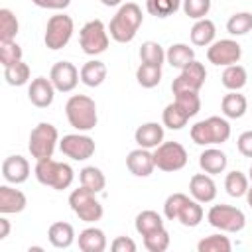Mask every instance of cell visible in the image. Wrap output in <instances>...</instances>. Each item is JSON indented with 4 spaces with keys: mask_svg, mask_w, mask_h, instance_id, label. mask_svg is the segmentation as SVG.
<instances>
[{
    "mask_svg": "<svg viewBox=\"0 0 252 252\" xmlns=\"http://www.w3.org/2000/svg\"><path fill=\"white\" fill-rule=\"evenodd\" d=\"M142 22H144L142 8L136 2H126L112 16V20L108 24V33H110V37L114 41L128 43V41H132L136 37Z\"/></svg>",
    "mask_w": 252,
    "mask_h": 252,
    "instance_id": "cell-1",
    "label": "cell"
},
{
    "mask_svg": "<svg viewBox=\"0 0 252 252\" xmlns=\"http://www.w3.org/2000/svg\"><path fill=\"white\" fill-rule=\"evenodd\" d=\"M65 116L69 124L79 132H89L96 126V102L87 94H73L65 102Z\"/></svg>",
    "mask_w": 252,
    "mask_h": 252,
    "instance_id": "cell-2",
    "label": "cell"
},
{
    "mask_svg": "<svg viewBox=\"0 0 252 252\" xmlns=\"http://www.w3.org/2000/svg\"><path fill=\"white\" fill-rule=\"evenodd\" d=\"M33 173H35V179L41 185L51 187L55 191L67 189L73 183V177H75V171H73V167L69 163L55 161L53 158L37 159L35 167H33Z\"/></svg>",
    "mask_w": 252,
    "mask_h": 252,
    "instance_id": "cell-3",
    "label": "cell"
},
{
    "mask_svg": "<svg viewBox=\"0 0 252 252\" xmlns=\"http://www.w3.org/2000/svg\"><path fill=\"white\" fill-rule=\"evenodd\" d=\"M191 140L197 146H219L230 138V124L226 118L209 116L191 126Z\"/></svg>",
    "mask_w": 252,
    "mask_h": 252,
    "instance_id": "cell-4",
    "label": "cell"
},
{
    "mask_svg": "<svg viewBox=\"0 0 252 252\" xmlns=\"http://www.w3.org/2000/svg\"><path fill=\"white\" fill-rule=\"evenodd\" d=\"M59 144V132L53 124L49 122H39L32 132H30V142H28V150L32 154V158L37 159H45L51 158L55 148Z\"/></svg>",
    "mask_w": 252,
    "mask_h": 252,
    "instance_id": "cell-5",
    "label": "cell"
},
{
    "mask_svg": "<svg viewBox=\"0 0 252 252\" xmlns=\"http://www.w3.org/2000/svg\"><path fill=\"white\" fill-rule=\"evenodd\" d=\"M69 207L71 211L85 222H96L102 219V205L100 201L96 199V193L87 189V187H79V189H73L71 195H69Z\"/></svg>",
    "mask_w": 252,
    "mask_h": 252,
    "instance_id": "cell-6",
    "label": "cell"
},
{
    "mask_svg": "<svg viewBox=\"0 0 252 252\" xmlns=\"http://www.w3.org/2000/svg\"><path fill=\"white\" fill-rule=\"evenodd\" d=\"M207 220L211 226L219 228L220 232H240L246 224V217L238 207L232 205H213L207 213Z\"/></svg>",
    "mask_w": 252,
    "mask_h": 252,
    "instance_id": "cell-7",
    "label": "cell"
},
{
    "mask_svg": "<svg viewBox=\"0 0 252 252\" xmlns=\"http://www.w3.org/2000/svg\"><path fill=\"white\" fill-rule=\"evenodd\" d=\"M73 32H75L73 18L67 16V14H55V16H51V18L47 20L43 43H45V47L51 49V51L63 49V47L71 41Z\"/></svg>",
    "mask_w": 252,
    "mask_h": 252,
    "instance_id": "cell-8",
    "label": "cell"
},
{
    "mask_svg": "<svg viewBox=\"0 0 252 252\" xmlns=\"http://www.w3.org/2000/svg\"><path fill=\"white\" fill-rule=\"evenodd\" d=\"M108 28L102 20L87 22L79 32V45L87 55H100L108 49Z\"/></svg>",
    "mask_w": 252,
    "mask_h": 252,
    "instance_id": "cell-9",
    "label": "cell"
},
{
    "mask_svg": "<svg viewBox=\"0 0 252 252\" xmlns=\"http://www.w3.org/2000/svg\"><path fill=\"white\" fill-rule=\"evenodd\" d=\"M154 161L161 171H179L187 165V150L179 142H161L154 150Z\"/></svg>",
    "mask_w": 252,
    "mask_h": 252,
    "instance_id": "cell-10",
    "label": "cell"
},
{
    "mask_svg": "<svg viewBox=\"0 0 252 252\" xmlns=\"http://www.w3.org/2000/svg\"><path fill=\"white\" fill-rule=\"evenodd\" d=\"M59 150L63 156H67L75 161H85L94 154L96 144L91 136L81 134V132L79 134H65L59 140Z\"/></svg>",
    "mask_w": 252,
    "mask_h": 252,
    "instance_id": "cell-11",
    "label": "cell"
},
{
    "mask_svg": "<svg viewBox=\"0 0 252 252\" xmlns=\"http://www.w3.org/2000/svg\"><path fill=\"white\" fill-rule=\"evenodd\" d=\"M242 57V47L236 39H217L207 47L209 63L217 67H228L238 63Z\"/></svg>",
    "mask_w": 252,
    "mask_h": 252,
    "instance_id": "cell-12",
    "label": "cell"
},
{
    "mask_svg": "<svg viewBox=\"0 0 252 252\" xmlns=\"http://www.w3.org/2000/svg\"><path fill=\"white\" fill-rule=\"evenodd\" d=\"M205 79H207V69H205L203 63H199L195 59L187 67H183L181 73L173 79L171 91H173V94L181 93V91H195V93H199L201 87L205 85Z\"/></svg>",
    "mask_w": 252,
    "mask_h": 252,
    "instance_id": "cell-13",
    "label": "cell"
},
{
    "mask_svg": "<svg viewBox=\"0 0 252 252\" xmlns=\"http://www.w3.org/2000/svg\"><path fill=\"white\" fill-rule=\"evenodd\" d=\"M49 79H51L55 91H59V93H71L77 87V83L81 81V73H79V69L73 63H69V61H57L51 67V71H49Z\"/></svg>",
    "mask_w": 252,
    "mask_h": 252,
    "instance_id": "cell-14",
    "label": "cell"
},
{
    "mask_svg": "<svg viewBox=\"0 0 252 252\" xmlns=\"http://www.w3.org/2000/svg\"><path fill=\"white\" fill-rule=\"evenodd\" d=\"M126 167L132 175L136 177H148L154 173L156 169V161H154V152L146 150V148H136L126 156Z\"/></svg>",
    "mask_w": 252,
    "mask_h": 252,
    "instance_id": "cell-15",
    "label": "cell"
},
{
    "mask_svg": "<svg viewBox=\"0 0 252 252\" xmlns=\"http://www.w3.org/2000/svg\"><path fill=\"white\" fill-rule=\"evenodd\" d=\"M28 98L33 106L37 108H47L51 106L53 98H55V87L51 83V79L45 77H35L32 79L30 87H28Z\"/></svg>",
    "mask_w": 252,
    "mask_h": 252,
    "instance_id": "cell-16",
    "label": "cell"
},
{
    "mask_svg": "<svg viewBox=\"0 0 252 252\" xmlns=\"http://www.w3.org/2000/svg\"><path fill=\"white\" fill-rule=\"evenodd\" d=\"M2 177L6 183L20 185L30 177V161L24 156H8L2 161Z\"/></svg>",
    "mask_w": 252,
    "mask_h": 252,
    "instance_id": "cell-17",
    "label": "cell"
},
{
    "mask_svg": "<svg viewBox=\"0 0 252 252\" xmlns=\"http://www.w3.org/2000/svg\"><path fill=\"white\" fill-rule=\"evenodd\" d=\"M189 193L199 203H211L217 197V183L209 173H195L189 179Z\"/></svg>",
    "mask_w": 252,
    "mask_h": 252,
    "instance_id": "cell-18",
    "label": "cell"
},
{
    "mask_svg": "<svg viewBox=\"0 0 252 252\" xmlns=\"http://www.w3.org/2000/svg\"><path fill=\"white\" fill-rule=\"evenodd\" d=\"M134 140L140 148L146 150H156L163 142V126L158 122H144L136 128Z\"/></svg>",
    "mask_w": 252,
    "mask_h": 252,
    "instance_id": "cell-19",
    "label": "cell"
},
{
    "mask_svg": "<svg viewBox=\"0 0 252 252\" xmlns=\"http://www.w3.org/2000/svg\"><path fill=\"white\" fill-rule=\"evenodd\" d=\"M226 165H228V158H226V154H224L222 150H219V148L209 146V148H205V150L201 152V156H199V167H201L205 173H209V175L222 173V171L226 169Z\"/></svg>",
    "mask_w": 252,
    "mask_h": 252,
    "instance_id": "cell-20",
    "label": "cell"
},
{
    "mask_svg": "<svg viewBox=\"0 0 252 252\" xmlns=\"http://www.w3.org/2000/svg\"><path fill=\"white\" fill-rule=\"evenodd\" d=\"M26 205H28V199L20 189H14L10 185H0V213L2 215L22 213Z\"/></svg>",
    "mask_w": 252,
    "mask_h": 252,
    "instance_id": "cell-21",
    "label": "cell"
},
{
    "mask_svg": "<svg viewBox=\"0 0 252 252\" xmlns=\"http://www.w3.org/2000/svg\"><path fill=\"white\" fill-rule=\"evenodd\" d=\"M191 43L197 45V47H209L215 37H217V28H215V22L209 20V18H201V20H195L191 32Z\"/></svg>",
    "mask_w": 252,
    "mask_h": 252,
    "instance_id": "cell-22",
    "label": "cell"
},
{
    "mask_svg": "<svg viewBox=\"0 0 252 252\" xmlns=\"http://www.w3.org/2000/svg\"><path fill=\"white\" fill-rule=\"evenodd\" d=\"M77 244L83 252H104L106 248V236L96 226H87L79 232Z\"/></svg>",
    "mask_w": 252,
    "mask_h": 252,
    "instance_id": "cell-23",
    "label": "cell"
},
{
    "mask_svg": "<svg viewBox=\"0 0 252 252\" xmlns=\"http://www.w3.org/2000/svg\"><path fill=\"white\" fill-rule=\"evenodd\" d=\"M79 73H81V83L87 85V87H91V89H94V87H100V85L104 83L108 69H106V65H104L102 61L91 59V61H87V63L81 67Z\"/></svg>",
    "mask_w": 252,
    "mask_h": 252,
    "instance_id": "cell-24",
    "label": "cell"
},
{
    "mask_svg": "<svg viewBox=\"0 0 252 252\" xmlns=\"http://www.w3.org/2000/svg\"><path fill=\"white\" fill-rule=\"evenodd\" d=\"M220 110L226 118H242L248 110V100L244 94H240L238 91H230L222 96L220 100Z\"/></svg>",
    "mask_w": 252,
    "mask_h": 252,
    "instance_id": "cell-25",
    "label": "cell"
},
{
    "mask_svg": "<svg viewBox=\"0 0 252 252\" xmlns=\"http://www.w3.org/2000/svg\"><path fill=\"white\" fill-rule=\"evenodd\" d=\"M47 238H49L51 246H55V248H69L75 242V228H73V224H69L65 220H57L49 226Z\"/></svg>",
    "mask_w": 252,
    "mask_h": 252,
    "instance_id": "cell-26",
    "label": "cell"
},
{
    "mask_svg": "<svg viewBox=\"0 0 252 252\" xmlns=\"http://www.w3.org/2000/svg\"><path fill=\"white\" fill-rule=\"evenodd\" d=\"M134 226H136V232L142 234V236H148L159 228H163V219L159 213L152 211V209H146L142 213L136 215V220H134Z\"/></svg>",
    "mask_w": 252,
    "mask_h": 252,
    "instance_id": "cell-27",
    "label": "cell"
},
{
    "mask_svg": "<svg viewBox=\"0 0 252 252\" xmlns=\"http://www.w3.org/2000/svg\"><path fill=\"white\" fill-rule=\"evenodd\" d=\"M165 61L175 69H183L191 61H195V51L187 43H173L165 51Z\"/></svg>",
    "mask_w": 252,
    "mask_h": 252,
    "instance_id": "cell-28",
    "label": "cell"
},
{
    "mask_svg": "<svg viewBox=\"0 0 252 252\" xmlns=\"http://www.w3.org/2000/svg\"><path fill=\"white\" fill-rule=\"evenodd\" d=\"M220 81H222L224 89H228V91H240L248 83V73H246V69L242 65L234 63V65L224 67Z\"/></svg>",
    "mask_w": 252,
    "mask_h": 252,
    "instance_id": "cell-29",
    "label": "cell"
},
{
    "mask_svg": "<svg viewBox=\"0 0 252 252\" xmlns=\"http://www.w3.org/2000/svg\"><path fill=\"white\" fill-rule=\"evenodd\" d=\"M187 120H189V116H187V112L173 100V102H169L165 108H163V114H161V122H163V126L165 128H169V130H181L185 124H187Z\"/></svg>",
    "mask_w": 252,
    "mask_h": 252,
    "instance_id": "cell-30",
    "label": "cell"
},
{
    "mask_svg": "<svg viewBox=\"0 0 252 252\" xmlns=\"http://www.w3.org/2000/svg\"><path fill=\"white\" fill-rule=\"evenodd\" d=\"M79 179H81V185H83V187H87V189H91V191H94V193H100V191L104 189V185H106L104 173H102L98 167H94V165L83 167V169L79 171Z\"/></svg>",
    "mask_w": 252,
    "mask_h": 252,
    "instance_id": "cell-31",
    "label": "cell"
},
{
    "mask_svg": "<svg viewBox=\"0 0 252 252\" xmlns=\"http://www.w3.org/2000/svg\"><path fill=\"white\" fill-rule=\"evenodd\" d=\"M20 32V22L12 10H0V41H14Z\"/></svg>",
    "mask_w": 252,
    "mask_h": 252,
    "instance_id": "cell-32",
    "label": "cell"
},
{
    "mask_svg": "<svg viewBox=\"0 0 252 252\" xmlns=\"http://www.w3.org/2000/svg\"><path fill=\"white\" fill-rule=\"evenodd\" d=\"M248 187H250V179L242 173V171H230V173H226V177H224V189H226V193L230 195V197H244L246 195V191H248Z\"/></svg>",
    "mask_w": 252,
    "mask_h": 252,
    "instance_id": "cell-33",
    "label": "cell"
},
{
    "mask_svg": "<svg viewBox=\"0 0 252 252\" xmlns=\"http://www.w3.org/2000/svg\"><path fill=\"white\" fill-rule=\"evenodd\" d=\"M203 217H205V213H203L201 203H199V201H195V199H189V201L183 205V209L179 211L177 220H179L183 226L193 228V226H197V224L203 220Z\"/></svg>",
    "mask_w": 252,
    "mask_h": 252,
    "instance_id": "cell-34",
    "label": "cell"
},
{
    "mask_svg": "<svg viewBox=\"0 0 252 252\" xmlns=\"http://www.w3.org/2000/svg\"><path fill=\"white\" fill-rule=\"evenodd\" d=\"M140 61L148 65L161 67L165 61V51L158 41H144L140 45Z\"/></svg>",
    "mask_w": 252,
    "mask_h": 252,
    "instance_id": "cell-35",
    "label": "cell"
},
{
    "mask_svg": "<svg viewBox=\"0 0 252 252\" xmlns=\"http://www.w3.org/2000/svg\"><path fill=\"white\" fill-rule=\"evenodd\" d=\"M136 81L140 87L144 89H154L159 85L161 81V67L156 65H148V63H140V67L136 69Z\"/></svg>",
    "mask_w": 252,
    "mask_h": 252,
    "instance_id": "cell-36",
    "label": "cell"
},
{
    "mask_svg": "<svg viewBox=\"0 0 252 252\" xmlns=\"http://www.w3.org/2000/svg\"><path fill=\"white\" fill-rule=\"evenodd\" d=\"M4 79L12 87H22L30 81V65L24 61H18L10 67H4Z\"/></svg>",
    "mask_w": 252,
    "mask_h": 252,
    "instance_id": "cell-37",
    "label": "cell"
},
{
    "mask_svg": "<svg viewBox=\"0 0 252 252\" xmlns=\"http://www.w3.org/2000/svg\"><path fill=\"white\" fill-rule=\"evenodd\" d=\"M197 250L199 252H230L232 244H230L228 236L219 232V234H211V236H205L203 240H199Z\"/></svg>",
    "mask_w": 252,
    "mask_h": 252,
    "instance_id": "cell-38",
    "label": "cell"
},
{
    "mask_svg": "<svg viewBox=\"0 0 252 252\" xmlns=\"http://www.w3.org/2000/svg\"><path fill=\"white\" fill-rule=\"evenodd\" d=\"M181 2L183 0H146V10L156 18H167L181 8Z\"/></svg>",
    "mask_w": 252,
    "mask_h": 252,
    "instance_id": "cell-39",
    "label": "cell"
},
{
    "mask_svg": "<svg viewBox=\"0 0 252 252\" xmlns=\"http://www.w3.org/2000/svg\"><path fill=\"white\" fill-rule=\"evenodd\" d=\"M252 30V14L250 12H236L226 22V32L230 35H246Z\"/></svg>",
    "mask_w": 252,
    "mask_h": 252,
    "instance_id": "cell-40",
    "label": "cell"
},
{
    "mask_svg": "<svg viewBox=\"0 0 252 252\" xmlns=\"http://www.w3.org/2000/svg\"><path fill=\"white\" fill-rule=\"evenodd\" d=\"M175 102L187 112L189 118H193V116L201 110V98H199V93H195V91H181V93H175Z\"/></svg>",
    "mask_w": 252,
    "mask_h": 252,
    "instance_id": "cell-41",
    "label": "cell"
},
{
    "mask_svg": "<svg viewBox=\"0 0 252 252\" xmlns=\"http://www.w3.org/2000/svg\"><path fill=\"white\" fill-rule=\"evenodd\" d=\"M144 246L150 252H163V250H167L169 248V232L165 230V226L156 230V232H152V234H148V236H144Z\"/></svg>",
    "mask_w": 252,
    "mask_h": 252,
    "instance_id": "cell-42",
    "label": "cell"
},
{
    "mask_svg": "<svg viewBox=\"0 0 252 252\" xmlns=\"http://www.w3.org/2000/svg\"><path fill=\"white\" fill-rule=\"evenodd\" d=\"M22 47L16 41H0V63L2 67H10L22 61Z\"/></svg>",
    "mask_w": 252,
    "mask_h": 252,
    "instance_id": "cell-43",
    "label": "cell"
},
{
    "mask_svg": "<svg viewBox=\"0 0 252 252\" xmlns=\"http://www.w3.org/2000/svg\"><path fill=\"white\" fill-rule=\"evenodd\" d=\"M189 201V197L185 193H171L165 203H163V215L167 220H177L179 217V211L183 209V205Z\"/></svg>",
    "mask_w": 252,
    "mask_h": 252,
    "instance_id": "cell-44",
    "label": "cell"
},
{
    "mask_svg": "<svg viewBox=\"0 0 252 252\" xmlns=\"http://www.w3.org/2000/svg\"><path fill=\"white\" fill-rule=\"evenodd\" d=\"M181 8L185 12V16L193 18V20H201L209 14L211 10V0H183Z\"/></svg>",
    "mask_w": 252,
    "mask_h": 252,
    "instance_id": "cell-45",
    "label": "cell"
},
{
    "mask_svg": "<svg viewBox=\"0 0 252 252\" xmlns=\"http://www.w3.org/2000/svg\"><path fill=\"white\" fill-rule=\"evenodd\" d=\"M236 148L244 158H252V130H246L238 136L236 140Z\"/></svg>",
    "mask_w": 252,
    "mask_h": 252,
    "instance_id": "cell-46",
    "label": "cell"
},
{
    "mask_svg": "<svg viewBox=\"0 0 252 252\" xmlns=\"http://www.w3.org/2000/svg\"><path fill=\"white\" fill-rule=\"evenodd\" d=\"M114 252H136V242L130 236H116L110 244Z\"/></svg>",
    "mask_w": 252,
    "mask_h": 252,
    "instance_id": "cell-47",
    "label": "cell"
},
{
    "mask_svg": "<svg viewBox=\"0 0 252 252\" xmlns=\"http://www.w3.org/2000/svg\"><path fill=\"white\" fill-rule=\"evenodd\" d=\"M32 2L45 10H65L71 4V0H32Z\"/></svg>",
    "mask_w": 252,
    "mask_h": 252,
    "instance_id": "cell-48",
    "label": "cell"
},
{
    "mask_svg": "<svg viewBox=\"0 0 252 252\" xmlns=\"http://www.w3.org/2000/svg\"><path fill=\"white\" fill-rule=\"evenodd\" d=\"M8 234H10V220L2 215L0 217V240H4Z\"/></svg>",
    "mask_w": 252,
    "mask_h": 252,
    "instance_id": "cell-49",
    "label": "cell"
},
{
    "mask_svg": "<svg viewBox=\"0 0 252 252\" xmlns=\"http://www.w3.org/2000/svg\"><path fill=\"white\" fill-rule=\"evenodd\" d=\"M100 2H102L104 6H108V8H110V6H122V2H124V0H100Z\"/></svg>",
    "mask_w": 252,
    "mask_h": 252,
    "instance_id": "cell-50",
    "label": "cell"
},
{
    "mask_svg": "<svg viewBox=\"0 0 252 252\" xmlns=\"http://www.w3.org/2000/svg\"><path fill=\"white\" fill-rule=\"evenodd\" d=\"M246 201H248V205L252 207V185H250L248 191H246Z\"/></svg>",
    "mask_w": 252,
    "mask_h": 252,
    "instance_id": "cell-51",
    "label": "cell"
},
{
    "mask_svg": "<svg viewBox=\"0 0 252 252\" xmlns=\"http://www.w3.org/2000/svg\"><path fill=\"white\" fill-rule=\"evenodd\" d=\"M248 179L252 181V165H250V169H248Z\"/></svg>",
    "mask_w": 252,
    "mask_h": 252,
    "instance_id": "cell-52",
    "label": "cell"
}]
</instances>
